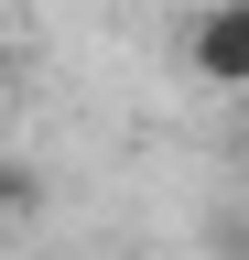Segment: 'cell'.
Here are the masks:
<instances>
[{
    "label": "cell",
    "mask_w": 249,
    "mask_h": 260,
    "mask_svg": "<svg viewBox=\"0 0 249 260\" xmlns=\"http://www.w3.org/2000/svg\"><path fill=\"white\" fill-rule=\"evenodd\" d=\"M217 239H228V260H249V217H228V228H217Z\"/></svg>",
    "instance_id": "3"
},
{
    "label": "cell",
    "mask_w": 249,
    "mask_h": 260,
    "mask_svg": "<svg viewBox=\"0 0 249 260\" xmlns=\"http://www.w3.org/2000/svg\"><path fill=\"white\" fill-rule=\"evenodd\" d=\"M11 206H22V217L44 206V174H33V162H0V217H11Z\"/></svg>",
    "instance_id": "2"
},
{
    "label": "cell",
    "mask_w": 249,
    "mask_h": 260,
    "mask_svg": "<svg viewBox=\"0 0 249 260\" xmlns=\"http://www.w3.org/2000/svg\"><path fill=\"white\" fill-rule=\"evenodd\" d=\"M0 119H11V87H0Z\"/></svg>",
    "instance_id": "5"
},
{
    "label": "cell",
    "mask_w": 249,
    "mask_h": 260,
    "mask_svg": "<svg viewBox=\"0 0 249 260\" xmlns=\"http://www.w3.org/2000/svg\"><path fill=\"white\" fill-rule=\"evenodd\" d=\"M238 174H249V109H238Z\"/></svg>",
    "instance_id": "4"
},
{
    "label": "cell",
    "mask_w": 249,
    "mask_h": 260,
    "mask_svg": "<svg viewBox=\"0 0 249 260\" xmlns=\"http://www.w3.org/2000/svg\"><path fill=\"white\" fill-rule=\"evenodd\" d=\"M0 32H11V11H0Z\"/></svg>",
    "instance_id": "6"
},
{
    "label": "cell",
    "mask_w": 249,
    "mask_h": 260,
    "mask_svg": "<svg viewBox=\"0 0 249 260\" xmlns=\"http://www.w3.org/2000/svg\"><path fill=\"white\" fill-rule=\"evenodd\" d=\"M184 76L206 98H238L249 109V0H206V11L184 22Z\"/></svg>",
    "instance_id": "1"
}]
</instances>
